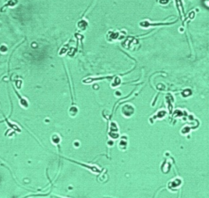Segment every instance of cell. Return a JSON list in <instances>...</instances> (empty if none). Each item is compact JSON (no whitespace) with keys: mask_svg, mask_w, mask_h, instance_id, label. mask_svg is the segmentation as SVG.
Returning a JSON list of instances; mask_svg holds the SVG:
<instances>
[{"mask_svg":"<svg viewBox=\"0 0 209 198\" xmlns=\"http://www.w3.org/2000/svg\"><path fill=\"white\" fill-rule=\"evenodd\" d=\"M77 26L80 30L84 31V30L87 29L88 27V21L87 20H85V19H82V20H80L78 22Z\"/></svg>","mask_w":209,"mask_h":198,"instance_id":"obj_1","label":"cell"},{"mask_svg":"<svg viewBox=\"0 0 209 198\" xmlns=\"http://www.w3.org/2000/svg\"><path fill=\"white\" fill-rule=\"evenodd\" d=\"M17 3H18V0H9L8 2H7L6 4L3 6V7H2L1 11L3 10V8H5V7H16V6L17 5Z\"/></svg>","mask_w":209,"mask_h":198,"instance_id":"obj_2","label":"cell"},{"mask_svg":"<svg viewBox=\"0 0 209 198\" xmlns=\"http://www.w3.org/2000/svg\"><path fill=\"white\" fill-rule=\"evenodd\" d=\"M68 51V47H67V46H66V47H63L61 49L60 52H59V55L61 56H64L65 54Z\"/></svg>","mask_w":209,"mask_h":198,"instance_id":"obj_3","label":"cell"},{"mask_svg":"<svg viewBox=\"0 0 209 198\" xmlns=\"http://www.w3.org/2000/svg\"><path fill=\"white\" fill-rule=\"evenodd\" d=\"M7 47L6 45H1L0 46V52L1 53H6L7 51Z\"/></svg>","mask_w":209,"mask_h":198,"instance_id":"obj_4","label":"cell"}]
</instances>
